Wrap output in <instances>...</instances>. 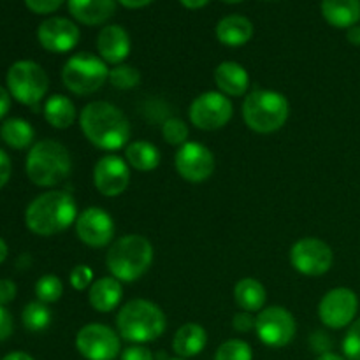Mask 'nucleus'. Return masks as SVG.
I'll return each instance as SVG.
<instances>
[{
  "mask_svg": "<svg viewBox=\"0 0 360 360\" xmlns=\"http://www.w3.org/2000/svg\"><path fill=\"white\" fill-rule=\"evenodd\" d=\"M81 132L88 143L104 151L127 148L130 139V122L125 112L105 101H94L79 112Z\"/></svg>",
  "mask_w": 360,
  "mask_h": 360,
  "instance_id": "1",
  "label": "nucleus"
},
{
  "mask_svg": "<svg viewBox=\"0 0 360 360\" xmlns=\"http://www.w3.org/2000/svg\"><path fill=\"white\" fill-rule=\"evenodd\" d=\"M77 204L69 192L49 190L28 204L25 224L37 236H55L67 231L77 220Z\"/></svg>",
  "mask_w": 360,
  "mask_h": 360,
  "instance_id": "2",
  "label": "nucleus"
},
{
  "mask_svg": "<svg viewBox=\"0 0 360 360\" xmlns=\"http://www.w3.org/2000/svg\"><path fill=\"white\" fill-rule=\"evenodd\" d=\"M120 338L134 345L151 343L167 329V319L162 308L148 299H132L116 315Z\"/></svg>",
  "mask_w": 360,
  "mask_h": 360,
  "instance_id": "3",
  "label": "nucleus"
},
{
  "mask_svg": "<svg viewBox=\"0 0 360 360\" xmlns=\"http://www.w3.org/2000/svg\"><path fill=\"white\" fill-rule=\"evenodd\" d=\"M28 179L41 188H55L72 172V158L62 143L42 139L30 148L25 162Z\"/></svg>",
  "mask_w": 360,
  "mask_h": 360,
  "instance_id": "4",
  "label": "nucleus"
},
{
  "mask_svg": "<svg viewBox=\"0 0 360 360\" xmlns=\"http://www.w3.org/2000/svg\"><path fill=\"white\" fill-rule=\"evenodd\" d=\"M153 255L150 239L139 234H127L111 243L105 255V266L112 278L122 283H132L150 269Z\"/></svg>",
  "mask_w": 360,
  "mask_h": 360,
  "instance_id": "5",
  "label": "nucleus"
},
{
  "mask_svg": "<svg viewBox=\"0 0 360 360\" xmlns=\"http://www.w3.org/2000/svg\"><path fill=\"white\" fill-rule=\"evenodd\" d=\"M290 104L274 90H253L243 102V120L257 134H273L287 123Z\"/></svg>",
  "mask_w": 360,
  "mask_h": 360,
  "instance_id": "6",
  "label": "nucleus"
},
{
  "mask_svg": "<svg viewBox=\"0 0 360 360\" xmlns=\"http://www.w3.org/2000/svg\"><path fill=\"white\" fill-rule=\"evenodd\" d=\"M109 79L108 63L94 53H76L62 69L63 86L76 95H91Z\"/></svg>",
  "mask_w": 360,
  "mask_h": 360,
  "instance_id": "7",
  "label": "nucleus"
},
{
  "mask_svg": "<svg viewBox=\"0 0 360 360\" xmlns=\"http://www.w3.org/2000/svg\"><path fill=\"white\" fill-rule=\"evenodd\" d=\"M7 90L20 104L37 109L49 90V77L39 63L32 60L14 62L7 70Z\"/></svg>",
  "mask_w": 360,
  "mask_h": 360,
  "instance_id": "8",
  "label": "nucleus"
},
{
  "mask_svg": "<svg viewBox=\"0 0 360 360\" xmlns=\"http://www.w3.org/2000/svg\"><path fill=\"white\" fill-rule=\"evenodd\" d=\"M234 115L232 101L221 91H204L197 95L188 109L190 122L199 130L224 129Z\"/></svg>",
  "mask_w": 360,
  "mask_h": 360,
  "instance_id": "9",
  "label": "nucleus"
},
{
  "mask_svg": "<svg viewBox=\"0 0 360 360\" xmlns=\"http://www.w3.org/2000/svg\"><path fill=\"white\" fill-rule=\"evenodd\" d=\"M76 350L86 360H115L122 355V340L104 323H88L77 330Z\"/></svg>",
  "mask_w": 360,
  "mask_h": 360,
  "instance_id": "10",
  "label": "nucleus"
},
{
  "mask_svg": "<svg viewBox=\"0 0 360 360\" xmlns=\"http://www.w3.org/2000/svg\"><path fill=\"white\" fill-rule=\"evenodd\" d=\"M255 333L266 347L283 348L295 338L297 323L287 308L269 306L255 316Z\"/></svg>",
  "mask_w": 360,
  "mask_h": 360,
  "instance_id": "11",
  "label": "nucleus"
},
{
  "mask_svg": "<svg viewBox=\"0 0 360 360\" xmlns=\"http://www.w3.org/2000/svg\"><path fill=\"white\" fill-rule=\"evenodd\" d=\"M333 248L319 238H302L290 248L292 267L304 276H322L333 267Z\"/></svg>",
  "mask_w": 360,
  "mask_h": 360,
  "instance_id": "12",
  "label": "nucleus"
},
{
  "mask_svg": "<svg viewBox=\"0 0 360 360\" xmlns=\"http://www.w3.org/2000/svg\"><path fill=\"white\" fill-rule=\"evenodd\" d=\"M359 297L352 288L338 287L327 292L319 304V316L329 329H345L355 322Z\"/></svg>",
  "mask_w": 360,
  "mask_h": 360,
  "instance_id": "13",
  "label": "nucleus"
},
{
  "mask_svg": "<svg viewBox=\"0 0 360 360\" xmlns=\"http://www.w3.org/2000/svg\"><path fill=\"white\" fill-rule=\"evenodd\" d=\"M214 155L200 143H185L174 157L176 172L188 183H204L214 172Z\"/></svg>",
  "mask_w": 360,
  "mask_h": 360,
  "instance_id": "14",
  "label": "nucleus"
},
{
  "mask_svg": "<svg viewBox=\"0 0 360 360\" xmlns=\"http://www.w3.org/2000/svg\"><path fill=\"white\" fill-rule=\"evenodd\" d=\"M76 234L90 248H104L115 238V220L102 207L90 206L77 217Z\"/></svg>",
  "mask_w": 360,
  "mask_h": 360,
  "instance_id": "15",
  "label": "nucleus"
},
{
  "mask_svg": "<svg viewBox=\"0 0 360 360\" xmlns=\"http://www.w3.org/2000/svg\"><path fill=\"white\" fill-rule=\"evenodd\" d=\"M130 183V165L118 155H104L94 167V185L104 197H118Z\"/></svg>",
  "mask_w": 360,
  "mask_h": 360,
  "instance_id": "16",
  "label": "nucleus"
},
{
  "mask_svg": "<svg viewBox=\"0 0 360 360\" xmlns=\"http://www.w3.org/2000/svg\"><path fill=\"white\" fill-rule=\"evenodd\" d=\"M81 32L74 21L67 18H48L37 28V39L46 51L67 53L79 42Z\"/></svg>",
  "mask_w": 360,
  "mask_h": 360,
  "instance_id": "17",
  "label": "nucleus"
},
{
  "mask_svg": "<svg viewBox=\"0 0 360 360\" xmlns=\"http://www.w3.org/2000/svg\"><path fill=\"white\" fill-rule=\"evenodd\" d=\"M98 56L105 63L120 65L130 55V35L120 25H108L97 35Z\"/></svg>",
  "mask_w": 360,
  "mask_h": 360,
  "instance_id": "18",
  "label": "nucleus"
},
{
  "mask_svg": "<svg viewBox=\"0 0 360 360\" xmlns=\"http://www.w3.org/2000/svg\"><path fill=\"white\" fill-rule=\"evenodd\" d=\"M122 281L112 276L98 278L88 288V302L98 313H111L122 304Z\"/></svg>",
  "mask_w": 360,
  "mask_h": 360,
  "instance_id": "19",
  "label": "nucleus"
},
{
  "mask_svg": "<svg viewBox=\"0 0 360 360\" xmlns=\"http://www.w3.org/2000/svg\"><path fill=\"white\" fill-rule=\"evenodd\" d=\"M214 83L227 97H241L250 88V74L241 63L221 62L214 69Z\"/></svg>",
  "mask_w": 360,
  "mask_h": 360,
  "instance_id": "20",
  "label": "nucleus"
},
{
  "mask_svg": "<svg viewBox=\"0 0 360 360\" xmlns=\"http://www.w3.org/2000/svg\"><path fill=\"white\" fill-rule=\"evenodd\" d=\"M115 11L116 0H69V13L88 27L105 23Z\"/></svg>",
  "mask_w": 360,
  "mask_h": 360,
  "instance_id": "21",
  "label": "nucleus"
},
{
  "mask_svg": "<svg viewBox=\"0 0 360 360\" xmlns=\"http://www.w3.org/2000/svg\"><path fill=\"white\" fill-rule=\"evenodd\" d=\"M207 345V333L202 326L188 322L176 330L172 338V350L179 359H190L202 354Z\"/></svg>",
  "mask_w": 360,
  "mask_h": 360,
  "instance_id": "22",
  "label": "nucleus"
},
{
  "mask_svg": "<svg viewBox=\"0 0 360 360\" xmlns=\"http://www.w3.org/2000/svg\"><path fill=\"white\" fill-rule=\"evenodd\" d=\"M253 37V23L241 14H231L218 21L217 39L229 48H239Z\"/></svg>",
  "mask_w": 360,
  "mask_h": 360,
  "instance_id": "23",
  "label": "nucleus"
},
{
  "mask_svg": "<svg viewBox=\"0 0 360 360\" xmlns=\"http://www.w3.org/2000/svg\"><path fill=\"white\" fill-rule=\"evenodd\" d=\"M322 14L336 28H352L360 21V0H322Z\"/></svg>",
  "mask_w": 360,
  "mask_h": 360,
  "instance_id": "24",
  "label": "nucleus"
},
{
  "mask_svg": "<svg viewBox=\"0 0 360 360\" xmlns=\"http://www.w3.org/2000/svg\"><path fill=\"white\" fill-rule=\"evenodd\" d=\"M234 301L241 311L260 313L266 306L267 290L255 278H243L234 287Z\"/></svg>",
  "mask_w": 360,
  "mask_h": 360,
  "instance_id": "25",
  "label": "nucleus"
},
{
  "mask_svg": "<svg viewBox=\"0 0 360 360\" xmlns=\"http://www.w3.org/2000/svg\"><path fill=\"white\" fill-rule=\"evenodd\" d=\"M44 118L53 129H58V130H65L69 127L74 125L77 118V111H76V105L74 102L70 101L69 97L65 95H51L48 101L44 102Z\"/></svg>",
  "mask_w": 360,
  "mask_h": 360,
  "instance_id": "26",
  "label": "nucleus"
},
{
  "mask_svg": "<svg viewBox=\"0 0 360 360\" xmlns=\"http://www.w3.org/2000/svg\"><path fill=\"white\" fill-rule=\"evenodd\" d=\"M125 160L132 169L139 172H150L160 165V150L150 141H134L127 144Z\"/></svg>",
  "mask_w": 360,
  "mask_h": 360,
  "instance_id": "27",
  "label": "nucleus"
},
{
  "mask_svg": "<svg viewBox=\"0 0 360 360\" xmlns=\"http://www.w3.org/2000/svg\"><path fill=\"white\" fill-rule=\"evenodd\" d=\"M0 137L7 146L14 150H25L34 143L35 130L23 118H9L0 127Z\"/></svg>",
  "mask_w": 360,
  "mask_h": 360,
  "instance_id": "28",
  "label": "nucleus"
},
{
  "mask_svg": "<svg viewBox=\"0 0 360 360\" xmlns=\"http://www.w3.org/2000/svg\"><path fill=\"white\" fill-rule=\"evenodd\" d=\"M21 322L30 333H42L51 323V309L41 301L28 302L21 313Z\"/></svg>",
  "mask_w": 360,
  "mask_h": 360,
  "instance_id": "29",
  "label": "nucleus"
},
{
  "mask_svg": "<svg viewBox=\"0 0 360 360\" xmlns=\"http://www.w3.org/2000/svg\"><path fill=\"white\" fill-rule=\"evenodd\" d=\"M35 295H37V301L44 302V304H53L63 295L62 280L55 274H44L35 283Z\"/></svg>",
  "mask_w": 360,
  "mask_h": 360,
  "instance_id": "30",
  "label": "nucleus"
},
{
  "mask_svg": "<svg viewBox=\"0 0 360 360\" xmlns=\"http://www.w3.org/2000/svg\"><path fill=\"white\" fill-rule=\"evenodd\" d=\"M109 83L118 90H132L141 83V72L132 65L120 63L109 70Z\"/></svg>",
  "mask_w": 360,
  "mask_h": 360,
  "instance_id": "31",
  "label": "nucleus"
},
{
  "mask_svg": "<svg viewBox=\"0 0 360 360\" xmlns=\"http://www.w3.org/2000/svg\"><path fill=\"white\" fill-rule=\"evenodd\" d=\"M214 360H253L252 347L243 340H229L218 347Z\"/></svg>",
  "mask_w": 360,
  "mask_h": 360,
  "instance_id": "32",
  "label": "nucleus"
},
{
  "mask_svg": "<svg viewBox=\"0 0 360 360\" xmlns=\"http://www.w3.org/2000/svg\"><path fill=\"white\" fill-rule=\"evenodd\" d=\"M188 136V125L179 118L165 120L164 125H162V137L165 139V143L172 144V146H183L185 143H188V141H186Z\"/></svg>",
  "mask_w": 360,
  "mask_h": 360,
  "instance_id": "33",
  "label": "nucleus"
},
{
  "mask_svg": "<svg viewBox=\"0 0 360 360\" xmlns=\"http://www.w3.org/2000/svg\"><path fill=\"white\" fill-rule=\"evenodd\" d=\"M343 354L347 360H360V319L352 323L345 336Z\"/></svg>",
  "mask_w": 360,
  "mask_h": 360,
  "instance_id": "34",
  "label": "nucleus"
},
{
  "mask_svg": "<svg viewBox=\"0 0 360 360\" xmlns=\"http://www.w3.org/2000/svg\"><path fill=\"white\" fill-rule=\"evenodd\" d=\"M69 281L70 285H72L74 290H86V288H90L91 283H94V271H91V267L84 266V264H77V266H74L72 271H70Z\"/></svg>",
  "mask_w": 360,
  "mask_h": 360,
  "instance_id": "35",
  "label": "nucleus"
},
{
  "mask_svg": "<svg viewBox=\"0 0 360 360\" xmlns=\"http://www.w3.org/2000/svg\"><path fill=\"white\" fill-rule=\"evenodd\" d=\"M28 9L35 14H49L55 13L60 6L63 4V0H25Z\"/></svg>",
  "mask_w": 360,
  "mask_h": 360,
  "instance_id": "36",
  "label": "nucleus"
},
{
  "mask_svg": "<svg viewBox=\"0 0 360 360\" xmlns=\"http://www.w3.org/2000/svg\"><path fill=\"white\" fill-rule=\"evenodd\" d=\"M232 327L238 333H250V330L255 329V316L248 311H239L236 313L234 319H232Z\"/></svg>",
  "mask_w": 360,
  "mask_h": 360,
  "instance_id": "37",
  "label": "nucleus"
},
{
  "mask_svg": "<svg viewBox=\"0 0 360 360\" xmlns=\"http://www.w3.org/2000/svg\"><path fill=\"white\" fill-rule=\"evenodd\" d=\"M120 357L122 360H155L150 348L143 347V345H132V347L125 348Z\"/></svg>",
  "mask_w": 360,
  "mask_h": 360,
  "instance_id": "38",
  "label": "nucleus"
},
{
  "mask_svg": "<svg viewBox=\"0 0 360 360\" xmlns=\"http://www.w3.org/2000/svg\"><path fill=\"white\" fill-rule=\"evenodd\" d=\"M13 334V316L0 304V341H6Z\"/></svg>",
  "mask_w": 360,
  "mask_h": 360,
  "instance_id": "39",
  "label": "nucleus"
},
{
  "mask_svg": "<svg viewBox=\"0 0 360 360\" xmlns=\"http://www.w3.org/2000/svg\"><path fill=\"white\" fill-rule=\"evenodd\" d=\"M16 297V285L11 280H0V304L6 306Z\"/></svg>",
  "mask_w": 360,
  "mask_h": 360,
  "instance_id": "40",
  "label": "nucleus"
},
{
  "mask_svg": "<svg viewBox=\"0 0 360 360\" xmlns=\"http://www.w3.org/2000/svg\"><path fill=\"white\" fill-rule=\"evenodd\" d=\"M11 172H13V165H11L9 155L4 150H0V188L7 185L11 178Z\"/></svg>",
  "mask_w": 360,
  "mask_h": 360,
  "instance_id": "41",
  "label": "nucleus"
},
{
  "mask_svg": "<svg viewBox=\"0 0 360 360\" xmlns=\"http://www.w3.org/2000/svg\"><path fill=\"white\" fill-rule=\"evenodd\" d=\"M311 345L315 348V352H319L320 355L327 354L330 348V340L327 338L326 333H315L311 338Z\"/></svg>",
  "mask_w": 360,
  "mask_h": 360,
  "instance_id": "42",
  "label": "nucleus"
},
{
  "mask_svg": "<svg viewBox=\"0 0 360 360\" xmlns=\"http://www.w3.org/2000/svg\"><path fill=\"white\" fill-rule=\"evenodd\" d=\"M11 109V94L4 86H0V120L9 112Z\"/></svg>",
  "mask_w": 360,
  "mask_h": 360,
  "instance_id": "43",
  "label": "nucleus"
},
{
  "mask_svg": "<svg viewBox=\"0 0 360 360\" xmlns=\"http://www.w3.org/2000/svg\"><path fill=\"white\" fill-rule=\"evenodd\" d=\"M123 7L127 9H141V7H146L148 4H151L153 0H118Z\"/></svg>",
  "mask_w": 360,
  "mask_h": 360,
  "instance_id": "44",
  "label": "nucleus"
},
{
  "mask_svg": "<svg viewBox=\"0 0 360 360\" xmlns=\"http://www.w3.org/2000/svg\"><path fill=\"white\" fill-rule=\"evenodd\" d=\"M179 2H181L186 9H200V7L210 4V0H179Z\"/></svg>",
  "mask_w": 360,
  "mask_h": 360,
  "instance_id": "45",
  "label": "nucleus"
},
{
  "mask_svg": "<svg viewBox=\"0 0 360 360\" xmlns=\"http://www.w3.org/2000/svg\"><path fill=\"white\" fill-rule=\"evenodd\" d=\"M348 41H350L352 44L360 46V27H357V25L348 30Z\"/></svg>",
  "mask_w": 360,
  "mask_h": 360,
  "instance_id": "46",
  "label": "nucleus"
},
{
  "mask_svg": "<svg viewBox=\"0 0 360 360\" xmlns=\"http://www.w3.org/2000/svg\"><path fill=\"white\" fill-rule=\"evenodd\" d=\"M2 360H34V357L25 352H13V354H7Z\"/></svg>",
  "mask_w": 360,
  "mask_h": 360,
  "instance_id": "47",
  "label": "nucleus"
},
{
  "mask_svg": "<svg viewBox=\"0 0 360 360\" xmlns=\"http://www.w3.org/2000/svg\"><path fill=\"white\" fill-rule=\"evenodd\" d=\"M316 360H347V359H343L341 355H338V354H333V352H327V354L319 355V359Z\"/></svg>",
  "mask_w": 360,
  "mask_h": 360,
  "instance_id": "48",
  "label": "nucleus"
},
{
  "mask_svg": "<svg viewBox=\"0 0 360 360\" xmlns=\"http://www.w3.org/2000/svg\"><path fill=\"white\" fill-rule=\"evenodd\" d=\"M7 253H9V248H7L6 241H4V239L0 238V264H2L4 260L7 259Z\"/></svg>",
  "mask_w": 360,
  "mask_h": 360,
  "instance_id": "49",
  "label": "nucleus"
},
{
  "mask_svg": "<svg viewBox=\"0 0 360 360\" xmlns=\"http://www.w3.org/2000/svg\"><path fill=\"white\" fill-rule=\"evenodd\" d=\"M225 4H239V2H245V0H221Z\"/></svg>",
  "mask_w": 360,
  "mask_h": 360,
  "instance_id": "50",
  "label": "nucleus"
},
{
  "mask_svg": "<svg viewBox=\"0 0 360 360\" xmlns=\"http://www.w3.org/2000/svg\"><path fill=\"white\" fill-rule=\"evenodd\" d=\"M167 360H185V359H179V357H178V359H167Z\"/></svg>",
  "mask_w": 360,
  "mask_h": 360,
  "instance_id": "51",
  "label": "nucleus"
}]
</instances>
